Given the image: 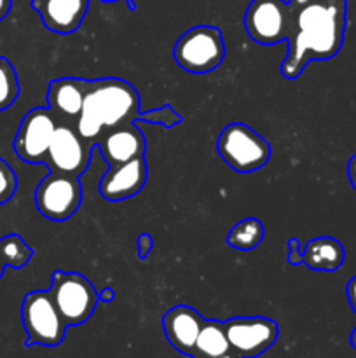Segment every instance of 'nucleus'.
I'll list each match as a JSON object with an SVG mask.
<instances>
[{"label":"nucleus","mask_w":356,"mask_h":358,"mask_svg":"<svg viewBox=\"0 0 356 358\" xmlns=\"http://www.w3.org/2000/svg\"><path fill=\"white\" fill-rule=\"evenodd\" d=\"M292 9V34L286 41L281 63L285 79H297L314 59L337 56L344 44L346 0H288Z\"/></svg>","instance_id":"obj_1"},{"label":"nucleus","mask_w":356,"mask_h":358,"mask_svg":"<svg viewBox=\"0 0 356 358\" xmlns=\"http://www.w3.org/2000/svg\"><path fill=\"white\" fill-rule=\"evenodd\" d=\"M140 94L128 80L117 77L89 80L82 110L73 122L75 131L91 145L105 129L138 121Z\"/></svg>","instance_id":"obj_2"},{"label":"nucleus","mask_w":356,"mask_h":358,"mask_svg":"<svg viewBox=\"0 0 356 358\" xmlns=\"http://www.w3.org/2000/svg\"><path fill=\"white\" fill-rule=\"evenodd\" d=\"M173 58L180 69L191 73H208L222 65L225 44L216 27L199 24L180 35L173 45Z\"/></svg>","instance_id":"obj_3"},{"label":"nucleus","mask_w":356,"mask_h":358,"mask_svg":"<svg viewBox=\"0 0 356 358\" xmlns=\"http://www.w3.org/2000/svg\"><path fill=\"white\" fill-rule=\"evenodd\" d=\"M216 152L229 168L239 173H251L269 163L271 145L250 126L232 122L216 138Z\"/></svg>","instance_id":"obj_4"},{"label":"nucleus","mask_w":356,"mask_h":358,"mask_svg":"<svg viewBox=\"0 0 356 358\" xmlns=\"http://www.w3.org/2000/svg\"><path fill=\"white\" fill-rule=\"evenodd\" d=\"M21 322L27 332L28 346H58L68 327L59 315L49 290H35L24 296L21 304Z\"/></svg>","instance_id":"obj_5"},{"label":"nucleus","mask_w":356,"mask_h":358,"mask_svg":"<svg viewBox=\"0 0 356 358\" xmlns=\"http://www.w3.org/2000/svg\"><path fill=\"white\" fill-rule=\"evenodd\" d=\"M49 294L68 327L89 320L100 303L98 290H94L89 280L80 273L54 271Z\"/></svg>","instance_id":"obj_6"},{"label":"nucleus","mask_w":356,"mask_h":358,"mask_svg":"<svg viewBox=\"0 0 356 358\" xmlns=\"http://www.w3.org/2000/svg\"><path fill=\"white\" fill-rule=\"evenodd\" d=\"M34 198L40 215L52 222H65L82 203V185L79 177L49 171L35 189Z\"/></svg>","instance_id":"obj_7"},{"label":"nucleus","mask_w":356,"mask_h":358,"mask_svg":"<svg viewBox=\"0 0 356 358\" xmlns=\"http://www.w3.org/2000/svg\"><path fill=\"white\" fill-rule=\"evenodd\" d=\"M244 30L257 44L272 45L288 41L292 9L285 0H251L243 17Z\"/></svg>","instance_id":"obj_8"},{"label":"nucleus","mask_w":356,"mask_h":358,"mask_svg":"<svg viewBox=\"0 0 356 358\" xmlns=\"http://www.w3.org/2000/svg\"><path fill=\"white\" fill-rule=\"evenodd\" d=\"M59 124L58 117L49 108H31L17 128L14 138V152L21 161L30 164L44 163L51 145L56 126Z\"/></svg>","instance_id":"obj_9"},{"label":"nucleus","mask_w":356,"mask_h":358,"mask_svg":"<svg viewBox=\"0 0 356 358\" xmlns=\"http://www.w3.org/2000/svg\"><path fill=\"white\" fill-rule=\"evenodd\" d=\"M230 350L241 358H255L267 352L279 336L274 320L265 317H237L223 322Z\"/></svg>","instance_id":"obj_10"},{"label":"nucleus","mask_w":356,"mask_h":358,"mask_svg":"<svg viewBox=\"0 0 356 358\" xmlns=\"http://www.w3.org/2000/svg\"><path fill=\"white\" fill-rule=\"evenodd\" d=\"M91 143L86 142L68 122H59L52 135L44 163L49 171L80 177L89 166Z\"/></svg>","instance_id":"obj_11"},{"label":"nucleus","mask_w":356,"mask_h":358,"mask_svg":"<svg viewBox=\"0 0 356 358\" xmlns=\"http://www.w3.org/2000/svg\"><path fill=\"white\" fill-rule=\"evenodd\" d=\"M147 164L143 157L108 166L100 180V194L108 201H122L138 194L147 184Z\"/></svg>","instance_id":"obj_12"},{"label":"nucleus","mask_w":356,"mask_h":358,"mask_svg":"<svg viewBox=\"0 0 356 358\" xmlns=\"http://www.w3.org/2000/svg\"><path fill=\"white\" fill-rule=\"evenodd\" d=\"M96 145L100 147L101 156L105 157L108 166L143 157V152H145V138L135 122L105 129L98 138Z\"/></svg>","instance_id":"obj_13"},{"label":"nucleus","mask_w":356,"mask_h":358,"mask_svg":"<svg viewBox=\"0 0 356 358\" xmlns=\"http://www.w3.org/2000/svg\"><path fill=\"white\" fill-rule=\"evenodd\" d=\"M205 318L191 306H175L163 317L164 336L177 352L194 358L195 341L201 332Z\"/></svg>","instance_id":"obj_14"},{"label":"nucleus","mask_w":356,"mask_h":358,"mask_svg":"<svg viewBox=\"0 0 356 358\" xmlns=\"http://www.w3.org/2000/svg\"><path fill=\"white\" fill-rule=\"evenodd\" d=\"M89 80L79 77H61L49 83L47 108L58 117L59 122L73 124L82 110Z\"/></svg>","instance_id":"obj_15"},{"label":"nucleus","mask_w":356,"mask_h":358,"mask_svg":"<svg viewBox=\"0 0 356 358\" xmlns=\"http://www.w3.org/2000/svg\"><path fill=\"white\" fill-rule=\"evenodd\" d=\"M47 30L56 34H72L82 24L89 0H31Z\"/></svg>","instance_id":"obj_16"},{"label":"nucleus","mask_w":356,"mask_h":358,"mask_svg":"<svg viewBox=\"0 0 356 358\" xmlns=\"http://www.w3.org/2000/svg\"><path fill=\"white\" fill-rule=\"evenodd\" d=\"M344 259V247L332 236L313 238L304 247V264L314 271H337Z\"/></svg>","instance_id":"obj_17"},{"label":"nucleus","mask_w":356,"mask_h":358,"mask_svg":"<svg viewBox=\"0 0 356 358\" xmlns=\"http://www.w3.org/2000/svg\"><path fill=\"white\" fill-rule=\"evenodd\" d=\"M230 352L223 322L205 320L195 341L194 358H218Z\"/></svg>","instance_id":"obj_18"},{"label":"nucleus","mask_w":356,"mask_h":358,"mask_svg":"<svg viewBox=\"0 0 356 358\" xmlns=\"http://www.w3.org/2000/svg\"><path fill=\"white\" fill-rule=\"evenodd\" d=\"M265 236V229L262 222L255 217H246V219L239 220L234 224L232 229L227 234V245L236 250L250 252L255 250L258 245L262 243Z\"/></svg>","instance_id":"obj_19"},{"label":"nucleus","mask_w":356,"mask_h":358,"mask_svg":"<svg viewBox=\"0 0 356 358\" xmlns=\"http://www.w3.org/2000/svg\"><path fill=\"white\" fill-rule=\"evenodd\" d=\"M0 257L6 268L21 269L34 257V250L20 234H9L0 240Z\"/></svg>","instance_id":"obj_20"},{"label":"nucleus","mask_w":356,"mask_h":358,"mask_svg":"<svg viewBox=\"0 0 356 358\" xmlns=\"http://www.w3.org/2000/svg\"><path fill=\"white\" fill-rule=\"evenodd\" d=\"M20 96V83L9 59L0 56V112L7 110Z\"/></svg>","instance_id":"obj_21"},{"label":"nucleus","mask_w":356,"mask_h":358,"mask_svg":"<svg viewBox=\"0 0 356 358\" xmlns=\"http://www.w3.org/2000/svg\"><path fill=\"white\" fill-rule=\"evenodd\" d=\"M138 121L150 122V124H159L164 126V128H173V126L180 124V122L184 121V117H181L170 103H166L163 105V107L154 108V110L140 112Z\"/></svg>","instance_id":"obj_22"},{"label":"nucleus","mask_w":356,"mask_h":358,"mask_svg":"<svg viewBox=\"0 0 356 358\" xmlns=\"http://www.w3.org/2000/svg\"><path fill=\"white\" fill-rule=\"evenodd\" d=\"M17 189V177L13 168L0 157V205L9 201Z\"/></svg>","instance_id":"obj_23"},{"label":"nucleus","mask_w":356,"mask_h":358,"mask_svg":"<svg viewBox=\"0 0 356 358\" xmlns=\"http://www.w3.org/2000/svg\"><path fill=\"white\" fill-rule=\"evenodd\" d=\"M286 261L290 266H300L304 264V250L302 245L297 238H290L288 240V250H286Z\"/></svg>","instance_id":"obj_24"},{"label":"nucleus","mask_w":356,"mask_h":358,"mask_svg":"<svg viewBox=\"0 0 356 358\" xmlns=\"http://www.w3.org/2000/svg\"><path fill=\"white\" fill-rule=\"evenodd\" d=\"M152 250H154V238L150 236V234H147V233L140 234V236H138V248H136V252H138V257L140 259H147Z\"/></svg>","instance_id":"obj_25"},{"label":"nucleus","mask_w":356,"mask_h":358,"mask_svg":"<svg viewBox=\"0 0 356 358\" xmlns=\"http://www.w3.org/2000/svg\"><path fill=\"white\" fill-rule=\"evenodd\" d=\"M346 294H348V301L351 310L356 313V276H353L348 282V289H346Z\"/></svg>","instance_id":"obj_26"},{"label":"nucleus","mask_w":356,"mask_h":358,"mask_svg":"<svg viewBox=\"0 0 356 358\" xmlns=\"http://www.w3.org/2000/svg\"><path fill=\"white\" fill-rule=\"evenodd\" d=\"M348 177H349V182H351L353 189L356 191V154L349 159L348 163Z\"/></svg>","instance_id":"obj_27"},{"label":"nucleus","mask_w":356,"mask_h":358,"mask_svg":"<svg viewBox=\"0 0 356 358\" xmlns=\"http://www.w3.org/2000/svg\"><path fill=\"white\" fill-rule=\"evenodd\" d=\"M98 297H100V303H112L115 297L114 289H110V287H105L103 290H100V292H98Z\"/></svg>","instance_id":"obj_28"},{"label":"nucleus","mask_w":356,"mask_h":358,"mask_svg":"<svg viewBox=\"0 0 356 358\" xmlns=\"http://www.w3.org/2000/svg\"><path fill=\"white\" fill-rule=\"evenodd\" d=\"M10 6H13V0H0V21L9 14Z\"/></svg>","instance_id":"obj_29"},{"label":"nucleus","mask_w":356,"mask_h":358,"mask_svg":"<svg viewBox=\"0 0 356 358\" xmlns=\"http://www.w3.org/2000/svg\"><path fill=\"white\" fill-rule=\"evenodd\" d=\"M349 343H351L353 348L356 350V327H355V331L351 332V338H349Z\"/></svg>","instance_id":"obj_30"},{"label":"nucleus","mask_w":356,"mask_h":358,"mask_svg":"<svg viewBox=\"0 0 356 358\" xmlns=\"http://www.w3.org/2000/svg\"><path fill=\"white\" fill-rule=\"evenodd\" d=\"M218 358H241V357L237 355V353H234L232 350H230V352H227L225 355H222V357H218Z\"/></svg>","instance_id":"obj_31"},{"label":"nucleus","mask_w":356,"mask_h":358,"mask_svg":"<svg viewBox=\"0 0 356 358\" xmlns=\"http://www.w3.org/2000/svg\"><path fill=\"white\" fill-rule=\"evenodd\" d=\"M3 269H6V264H3L2 257H0V278H2V275H3Z\"/></svg>","instance_id":"obj_32"},{"label":"nucleus","mask_w":356,"mask_h":358,"mask_svg":"<svg viewBox=\"0 0 356 358\" xmlns=\"http://www.w3.org/2000/svg\"><path fill=\"white\" fill-rule=\"evenodd\" d=\"M101 2H115V0H101Z\"/></svg>","instance_id":"obj_33"},{"label":"nucleus","mask_w":356,"mask_h":358,"mask_svg":"<svg viewBox=\"0 0 356 358\" xmlns=\"http://www.w3.org/2000/svg\"><path fill=\"white\" fill-rule=\"evenodd\" d=\"M198 358H199V357H198Z\"/></svg>","instance_id":"obj_34"}]
</instances>
